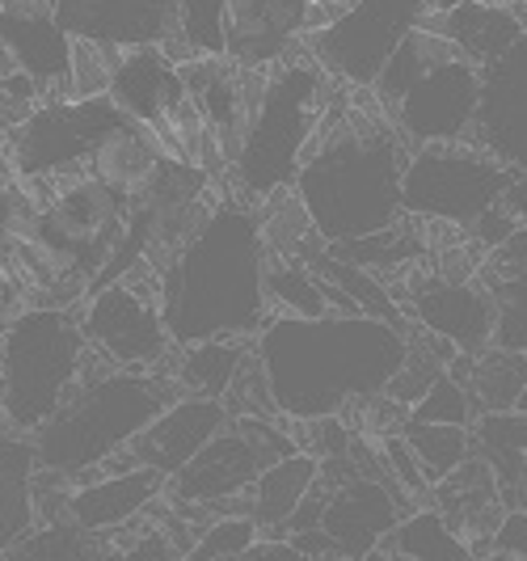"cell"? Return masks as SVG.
Returning <instances> with one entry per match:
<instances>
[{"label": "cell", "instance_id": "30bf717a", "mask_svg": "<svg viewBox=\"0 0 527 561\" xmlns=\"http://www.w3.org/2000/svg\"><path fill=\"white\" fill-rule=\"evenodd\" d=\"M22 191L38 207L34 237H43L47 245H59V250H72L84 262L89 279H98L118 250L123 232H127V216H131L127 198H118L111 186H102L84 169L30 178V182H22Z\"/></svg>", "mask_w": 527, "mask_h": 561}, {"label": "cell", "instance_id": "603a6c76", "mask_svg": "<svg viewBox=\"0 0 527 561\" xmlns=\"http://www.w3.org/2000/svg\"><path fill=\"white\" fill-rule=\"evenodd\" d=\"M524 26V0H465L456 9L431 13V30H439L447 43L477 68L494 64L506 47H515Z\"/></svg>", "mask_w": 527, "mask_h": 561}, {"label": "cell", "instance_id": "9c48e42d", "mask_svg": "<svg viewBox=\"0 0 527 561\" xmlns=\"http://www.w3.org/2000/svg\"><path fill=\"white\" fill-rule=\"evenodd\" d=\"M435 0H351L305 34L308 59L346 89H371L410 30L426 26Z\"/></svg>", "mask_w": 527, "mask_h": 561}, {"label": "cell", "instance_id": "ab89813d", "mask_svg": "<svg viewBox=\"0 0 527 561\" xmlns=\"http://www.w3.org/2000/svg\"><path fill=\"white\" fill-rule=\"evenodd\" d=\"M490 553H506L515 561H527V506H506L485 540Z\"/></svg>", "mask_w": 527, "mask_h": 561}, {"label": "cell", "instance_id": "7dc6e473", "mask_svg": "<svg viewBox=\"0 0 527 561\" xmlns=\"http://www.w3.org/2000/svg\"><path fill=\"white\" fill-rule=\"evenodd\" d=\"M456 4H465V0H435V13H444V9H456Z\"/></svg>", "mask_w": 527, "mask_h": 561}, {"label": "cell", "instance_id": "ffe728a7", "mask_svg": "<svg viewBox=\"0 0 527 561\" xmlns=\"http://www.w3.org/2000/svg\"><path fill=\"white\" fill-rule=\"evenodd\" d=\"M228 422L232 419H228V410H224L220 401L177 397L127 444V456H131L136 469H152L157 478L169 481L182 465H191Z\"/></svg>", "mask_w": 527, "mask_h": 561}, {"label": "cell", "instance_id": "ac0fdd59", "mask_svg": "<svg viewBox=\"0 0 527 561\" xmlns=\"http://www.w3.org/2000/svg\"><path fill=\"white\" fill-rule=\"evenodd\" d=\"M405 511L410 506L389 481L355 473V478L330 485V499H325L317 528L333 545L337 561H363L367 553L385 549V540H389V533Z\"/></svg>", "mask_w": 527, "mask_h": 561}, {"label": "cell", "instance_id": "c3c4849f", "mask_svg": "<svg viewBox=\"0 0 527 561\" xmlns=\"http://www.w3.org/2000/svg\"><path fill=\"white\" fill-rule=\"evenodd\" d=\"M519 414H527V385H524V397H519V405H515Z\"/></svg>", "mask_w": 527, "mask_h": 561}, {"label": "cell", "instance_id": "ee69618b", "mask_svg": "<svg viewBox=\"0 0 527 561\" xmlns=\"http://www.w3.org/2000/svg\"><path fill=\"white\" fill-rule=\"evenodd\" d=\"M13 186H18V178H13V165H9V157H4V144H0V228H4V216H9V198H13Z\"/></svg>", "mask_w": 527, "mask_h": 561}, {"label": "cell", "instance_id": "9a60e30c", "mask_svg": "<svg viewBox=\"0 0 527 561\" xmlns=\"http://www.w3.org/2000/svg\"><path fill=\"white\" fill-rule=\"evenodd\" d=\"M469 144L506 169H527V26L494 64L481 68V98Z\"/></svg>", "mask_w": 527, "mask_h": 561}, {"label": "cell", "instance_id": "60d3db41", "mask_svg": "<svg viewBox=\"0 0 527 561\" xmlns=\"http://www.w3.org/2000/svg\"><path fill=\"white\" fill-rule=\"evenodd\" d=\"M515 228H524V225H515V216H511V211H506V207L499 203V207H490L485 216H477V220H472L465 232L472 237V245H477V250L490 253L494 245H502V241H506Z\"/></svg>", "mask_w": 527, "mask_h": 561}, {"label": "cell", "instance_id": "8d00e7d4", "mask_svg": "<svg viewBox=\"0 0 527 561\" xmlns=\"http://www.w3.org/2000/svg\"><path fill=\"white\" fill-rule=\"evenodd\" d=\"M118 56H123L118 47L89 43V38H72V59H68V102L102 98V93L111 89Z\"/></svg>", "mask_w": 527, "mask_h": 561}, {"label": "cell", "instance_id": "cb8c5ba5", "mask_svg": "<svg viewBox=\"0 0 527 561\" xmlns=\"http://www.w3.org/2000/svg\"><path fill=\"white\" fill-rule=\"evenodd\" d=\"M106 98L127 118L152 127V123H161L186 98V84L177 77V64H169L161 47H131L114 64Z\"/></svg>", "mask_w": 527, "mask_h": 561}, {"label": "cell", "instance_id": "d6986e66", "mask_svg": "<svg viewBox=\"0 0 527 561\" xmlns=\"http://www.w3.org/2000/svg\"><path fill=\"white\" fill-rule=\"evenodd\" d=\"M51 18L68 38L118 51L161 47L177 30V0H51Z\"/></svg>", "mask_w": 527, "mask_h": 561}, {"label": "cell", "instance_id": "d4e9b609", "mask_svg": "<svg viewBox=\"0 0 527 561\" xmlns=\"http://www.w3.org/2000/svg\"><path fill=\"white\" fill-rule=\"evenodd\" d=\"M262 287H266V305L271 312H283V317H330V312H342V317H363L333 283H325L305 257L296 253H278L266 250V262H262Z\"/></svg>", "mask_w": 527, "mask_h": 561}, {"label": "cell", "instance_id": "74e56055", "mask_svg": "<svg viewBox=\"0 0 527 561\" xmlns=\"http://www.w3.org/2000/svg\"><path fill=\"white\" fill-rule=\"evenodd\" d=\"M173 34L191 56H224V0H177Z\"/></svg>", "mask_w": 527, "mask_h": 561}, {"label": "cell", "instance_id": "83f0119b", "mask_svg": "<svg viewBox=\"0 0 527 561\" xmlns=\"http://www.w3.org/2000/svg\"><path fill=\"white\" fill-rule=\"evenodd\" d=\"M447 371L469 389L477 414H502L515 410L527 385V355L524 351H502L485 346L477 355H456Z\"/></svg>", "mask_w": 527, "mask_h": 561}, {"label": "cell", "instance_id": "2e32d148", "mask_svg": "<svg viewBox=\"0 0 527 561\" xmlns=\"http://www.w3.org/2000/svg\"><path fill=\"white\" fill-rule=\"evenodd\" d=\"M401 312L414 330L447 342L456 355H477L494 346V300L477 279H417Z\"/></svg>", "mask_w": 527, "mask_h": 561}, {"label": "cell", "instance_id": "f6af8a7d", "mask_svg": "<svg viewBox=\"0 0 527 561\" xmlns=\"http://www.w3.org/2000/svg\"><path fill=\"white\" fill-rule=\"evenodd\" d=\"M469 561H515V558H506V553H490V549H485V553H472Z\"/></svg>", "mask_w": 527, "mask_h": 561}, {"label": "cell", "instance_id": "52a82bcc", "mask_svg": "<svg viewBox=\"0 0 527 561\" xmlns=\"http://www.w3.org/2000/svg\"><path fill=\"white\" fill-rule=\"evenodd\" d=\"M515 169L494 161L477 144H426L410 148L401 169V216L417 225L469 228L499 207Z\"/></svg>", "mask_w": 527, "mask_h": 561}, {"label": "cell", "instance_id": "8992f818", "mask_svg": "<svg viewBox=\"0 0 527 561\" xmlns=\"http://www.w3.org/2000/svg\"><path fill=\"white\" fill-rule=\"evenodd\" d=\"M89 342L77 309L30 305L0 325V414L13 435H34L81 380Z\"/></svg>", "mask_w": 527, "mask_h": 561}, {"label": "cell", "instance_id": "8fae6325", "mask_svg": "<svg viewBox=\"0 0 527 561\" xmlns=\"http://www.w3.org/2000/svg\"><path fill=\"white\" fill-rule=\"evenodd\" d=\"M77 321L84 342L118 371H161L173 355L157 309V279L144 266L123 279L89 287V296L77 305Z\"/></svg>", "mask_w": 527, "mask_h": 561}, {"label": "cell", "instance_id": "ba28073f", "mask_svg": "<svg viewBox=\"0 0 527 561\" xmlns=\"http://www.w3.org/2000/svg\"><path fill=\"white\" fill-rule=\"evenodd\" d=\"M287 451H300L287 419H232L191 465L165 481V494L182 511H245L257 473Z\"/></svg>", "mask_w": 527, "mask_h": 561}, {"label": "cell", "instance_id": "f35d334b", "mask_svg": "<svg viewBox=\"0 0 527 561\" xmlns=\"http://www.w3.org/2000/svg\"><path fill=\"white\" fill-rule=\"evenodd\" d=\"M410 419L417 422H444V426H472V419H477V405H472L469 389L451 376V371H444V376H435V385L422 393V401H417L414 410H410Z\"/></svg>", "mask_w": 527, "mask_h": 561}, {"label": "cell", "instance_id": "d590c367", "mask_svg": "<svg viewBox=\"0 0 527 561\" xmlns=\"http://www.w3.org/2000/svg\"><path fill=\"white\" fill-rule=\"evenodd\" d=\"M494 300V346L527 355V266L515 279L481 283Z\"/></svg>", "mask_w": 527, "mask_h": 561}, {"label": "cell", "instance_id": "7bdbcfd3", "mask_svg": "<svg viewBox=\"0 0 527 561\" xmlns=\"http://www.w3.org/2000/svg\"><path fill=\"white\" fill-rule=\"evenodd\" d=\"M502 207L515 216V225L527 228V169H519V173L511 178V186H506V195H502Z\"/></svg>", "mask_w": 527, "mask_h": 561}, {"label": "cell", "instance_id": "bcb514c9", "mask_svg": "<svg viewBox=\"0 0 527 561\" xmlns=\"http://www.w3.org/2000/svg\"><path fill=\"white\" fill-rule=\"evenodd\" d=\"M312 4H321V9H330V13H337V9H346L351 0H312Z\"/></svg>", "mask_w": 527, "mask_h": 561}, {"label": "cell", "instance_id": "d6a6232c", "mask_svg": "<svg viewBox=\"0 0 527 561\" xmlns=\"http://www.w3.org/2000/svg\"><path fill=\"white\" fill-rule=\"evenodd\" d=\"M401 444L410 448V456L417 460L422 478L431 485H439L447 473H456L465 460L472 456V435L469 426H444V422H417V419H401L397 426Z\"/></svg>", "mask_w": 527, "mask_h": 561}, {"label": "cell", "instance_id": "7c38bea8", "mask_svg": "<svg viewBox=\"0 0 527 561\" xmlns=\"http://www.w3.org/2000/svg\"><path fill=\"white\" fill-rule=\"evenodd\" d=\"M118 118H127V114L118 111L106 93L102 98H81V102H43L0 144H4V157H9L18 182L72 173V169H84L89 148Z\"/></svg>", "mask_w": 527, "mask_h": 561}, {"label": "cell", "instance_id": "44dd1931", "mask_svg": "<svg viewBox=\"0 0 527 561\" xmlns=\"http://www.w3.org/2000/svg\"><path fill=\"white\" fill-rule=\"evenodd\" d=\"M161 499H165V478H157L152 469L93 473V478L72 481V490L64 499V515L81 533L106 536L136 524L139 515H148Z\"/></svg>", "mask_w": 527, "mask_h": 561}, {"label": "cell", "instance_id": "f546056e", "mask_svg": "<svg viewBox=\"0 0 527 561\" xmlns=\"http://www.w3.org/2000/svg\"><path fill=\"white\" fill-rule=\"evenodd\" d=\"M472 456L490 465L502 494L511 485H527V414L502 410V414H477L469 426Z\"/></svg>", "mask_w": 527, "mask_h": 561}, {"label": "cell", "instance_id": "5bb4252c", "mask_svg": "<svg viewBox=\"0 0 527 561\" xmlns=\"http://www.w3.org/2000/svg\"><path fill=\"white\" fill-rule=\"evenodd\" d=\"M330 13L312 0H224V59L250 72H271L300 51L308 30Z\"/></svg>", "mask_w": 527, "mask_h": 561}, {"label": "cell", "instance_id": "7402d4cb", "mask_svg": "<svg viewBox=\"0 0 527 561\" xmlns=\"http://www.w3.org/2000/svg\"><path fill=\"white\" fill-rule=\"evenodd\" d=\"M161 165H165L161 136L148 123H136V118H118L114 127H106L84 157V173L98 178L102 186H111L114 195L127 198V203L148 195Z\"/></svg>", "mask_w": 527, "mask_h": 561}, {"label": "cell", "instance_id": "5b68a950", "mask_svg": "<svg viewBox=\"0 0 527 561\" xmlns=\"http://www.w3.org/2000/svg\"><path fill=\"white\" fill-rule=\"evenodd\" d=\"M333 84L337 81H330L308 56L283 59L266 72V89L228 165V195L245 207H262L271 195L291 186L308 144L330 111Z\"/></svg>", "mask_w": 527, "mask_h": 561}, {"label": "cell", "instance_id": "3957f363", "mask_svg": "<svg viewBox=\"0 0 527 561\" xmlns=\"http://www.w3.org/2000/svg\"><path fill=\"white\" fill-rule=\"evenodd\" d=\"M266 237L257 207H245L224 191L195 237L152 275L157 309L173 346L211 337H245L266 325L271 305L262 287Z\"/></svg>", "mask_w": 527, "mask_h": 561}, {"label": "cell", "instance_id": "4dcf8cb0", "mask_svg": "<svg viewBox=\"0 0 527 561\" xmlns=\"http://www.w3.org/2000/svg\"><path fill=\"white\" fill-rule=\"evenodd\" d=\"M385 553L397 561H469L472 545L426 503L397 519V528L385 540Z\"/></svg>", "mask_w": 527, "mask_h": 561}, {"label": "cell", "instance_id": "484cf974", "mask_svg": "<svg viewBox=\"0 0 527 561\" xmlns=\"http://www.w3.org/2000/svg\"><path fill=\"white\" fill-rule=\"evenodd\" d=\"M317 478H321V460H317V456H308V451H287V456H278V460H271V465L257 473V481L250 485V494H245V515L262 528V536L283 540V524L291 519L296 506L305 503V494L317 485Z\"/></svg>", "mask_w": 527, "mask_h": 561}, {"label": "cell", "instance_id": "b9f144b4", "mask_svg": "<svg viewBox=\"0 0 527 561\" xmlns=\"http://www.w3.org/2000/svg\"><path fill=\"white\" fill-rule=\"evenodd\" d=\"M232 561H308V558H305V553H296V545H291V540L262 536L250 553H241V558H232Z\"/></svg>", "mask_w": 527, "mask_h": 561}, {"label": "cell", "instance_id": "1f68e13d", "mask_svg": "<svg viewBox=\"0 0 527 561\" xmlns=\"http://www.w3.org/2000/svg\"><path fill=\"white\" fill-rule=\"evenodd\" d=\"M447 56H456V47L447 43L439 30H431V22L410 30V34L401 38V47L389 56V64L380 68V77H376L371 89H367V93H371V102L389 114L392 102H397V98H401V93H405L422 72H431L435 64H444Z\"/></svg>", "mask_w": 527, "mask_h": 561}, {"label": "cell", "instance_id": "4fadbf2b", "mask_svg": "<svg viewBox=\"0 0 527 561\" xmlns=\"http://www.w3.org/2000/svg\"><path fill=\"white\" fill-rule=\"evenodd\" d=\"M477 98H481V68L460 56H447L431 72H422L397 102L389 118L405 136L410 148L426 144H460L472 136L477 118Z\"/></svg>", "mask_w": 527, "mask_h": 561}, {"label": "cell", "instance_id": "277c9868", "mask_svg": "<svg viewBox=\"0 0 527 561\" xmlns=\"http://www.w3.org/2000/svg\"><path fill=\"white\" fill-rule=\"evenodd\" d=\"M177 401L165 371H106L77 380L59 410L30 435L43 473L81 481L98 473L114 451H123L148 422Z\"/></svg>", "mask_w": 527, "mask_h": 561}, {"label": "cell", "instance_id": "6da1fadb", "mask_svg": "<svg viewBox=\"0 0 527 561\" xmlns=\"http://www.w3.org/2000/svg\"><path fill=\"white\" fill-rule=\"evenodd\" d=\"M410 144L367 89L333 84L330 111L291 178V195L305 207L321 245H346L397 228L401 169Z\"/></svg>", "mask_w": 527, "mask_h": 561}, {"label": "cell", "instance_id": "4316f807", "mask_svg": "<svg viewBox=\"0 0 527 561\" xmlns=\"http://www.w3.org/2000/svg\"><path fill=\"white\" fill-rule=\"evenodd\" d=\"M250 351L253 342H245V337H211V342H195V346H173V355L161 371L173 380L177 397L224 401L241 364L250 359Z\"/></svg>", "mask_w": 527, "mask_h": 561}, {"label": "cell", "instance_id": "836d02e7", "mask_svg": "<svg viewBox=\"0 0 527 561\" xmlns=\"http://www.w3.org/2000/svg\"><path fill=\"white\" fill-rule=\"evenodd\" d=\"M4 561H102L98 536L81 533L77 524H47L26 533L13 549H4Z\"/></svg>", "mask_w": 527, "mask_h": 561}, {"label": "cell", "instance_id": "e0dca14e", "mask_svg": "<svg viewBox=\"0 0 527 561\" xmlns=\"http://www.w3.org/2000/svg\"><path fill=\"white\" fill-rule=\"evenodd\" d=\"M0 51L38 84L43 102H68L72 38L51 18V0H0Z\"/></svg>", "mask_w": 527, "mask_h": 561}, {"label": "cell", "instance_id": "f1b7e54d", "mask_svg": "<svg viewBox=\"0 0 527 561\" xmlns=\"http://www.w3.org/2000/svg\"><path fill=\"white\" fill-rule=\"evenodd\" d=\"M34 481H38V460L30 448V435L0 431V553L13 549L38 524Z\"/></svg>", "mask_w": 527, "mask_h": 561}, {"label": "cell", "instance_id": "7a4b0ae2", "mask_svg": "<svg viewBox=\"0 0 527 561\" xmlns=\"http://www.w3.org/2000/svg\"><path fill=\"white\" fill-rule=\"evenodd\" d=\"M410 330L376 317H283L271 312L253 334L278 419H346L351 405L385 397L405 359Z\"/></svg>", "mask_w": 527, "mask_h": 561}, {"label": "cell", "instance_id": "e575fe53", "mask_svg": "<svg viewBox=\"0 0 527 561\" xmlns=\"http://www.w3.org/2000/svg\"><path fill=\"white\" fill-rule=\"evenodd\" d=\"M262 540V528L245 511H216V519L186 545L182 561H232Z\"/></svg>", "mask_w": 527, "mask_h": 561}]
</instances>
